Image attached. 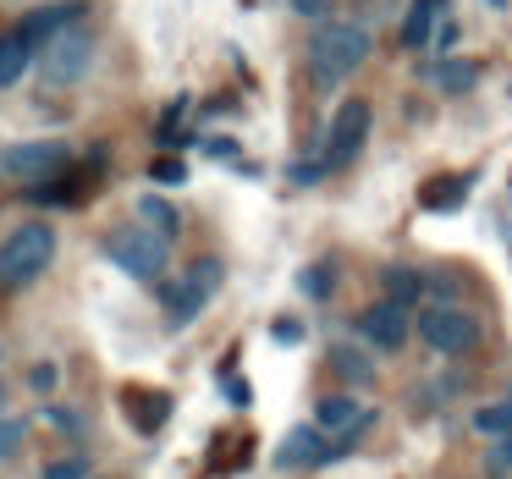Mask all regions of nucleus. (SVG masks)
<instances>
[{"label": "nucleus", "mask_w": 512, "mask_h": 479, "mask_svg": "<svg viewBox=\"0 0 512 479\" xmlns=\"http://www.w3.org/2000/svg\"><path fill=\"white\" fill-rule=\"evenodd\" d=\"M298 287H303V298H331V292H336V265H331V259L309 265V270L298 276Z\"/></svg>", "instance_id": "21"}, {"label": "nucleus", "mask_w": 512, "mask_h": 479, "mask_svg": "<svg viewBox=\"0 0 512 479\" xmlns=\"http://www.w3.org/2000/svg\"><path fill=\"white\" fill-rule=\"evenodd\" d=\"M463 199H468V177H435V182H424V188H419V204L430 215H452Z\"/></svg>", "instance_id": "19"}, {"label": "nucleus", "mask_w": 512, "mask_h": 479, "mask_svg": "<svg viewBox=\"0 0 512 479\" xmlns=\"http://www.w3.org/2000/svg\"><path fill=\"white\" fill-rule=\"evenodd\" d=\"M325 177V160H303V166H292V182L298 188H309V182H320Z\"/></svg>", "instance_id": "28"}, {"label": "nucleus", "mask_w": 512, "mask_h": 479, "mask_svg": "<svg viewBox=\"0 0 512 479\" xmlns=\"http://www.w3.org/2000/svg\"><path fill=\"white\" fill-rule=\"evenodd\" d=\"M204 149H210L215 160H232V155H237V144H232V138H210V144H204Z\"/></svg>", "instance_id": "31"}, {"label": "nucleus", "mask_w": 512, "mask_h": 479, "mask_svg": "<svg viewBox=\"0 0 512 479\" xmlns=\"http://www.w3.org/2000/svg\"><path fill=\"white\" fill-rule=\"evenodd\" d=\"M331 457H342V446H331V435H325L320 424H298V430H287L276 446L281 474H309V468H325Z\"/></svg>", "instance_id": "9"}, {"label": "nucleus", "mask_w": 512, "mask_h": 479, "mask_svg": "<svg viewBox=\"0 0 512 479\" xmlns=\"http://www.w3.org/2000/svg\"><path fill=\"white\" fill-rule=\"evenodd\" d=\"M45 424H56L61 435H78V413H67V408H45Z\"/></svg>", "instance_id": "29"}, {"label": "nucleus", "mask_w": 512, "mask_h": 479, "mask_svg": "<svg viewBox=\"0 0 512 479\" xmlns=\"http://www.w3.org/2000/svg\"><path fill=\"white\" fill-rule=\"evenodd\" d=\"M0 358H6V347H0Z\"/></svg>", "instance_id": "35"}, {"label": "nucleus", "mask_w": 512, "mask_h": 479, "mask_svg": "<svg viewBox=\"0 0 512 479\" xmlns=\"http://www.w3.org/2000/svg\"><path fill=\"white\" fill-rule=\"evenodd\" d=\"M39 479H94V468H89V457H50L39 468Z\"/></svg>", "instance_id": "23"}, {"label": "nucleus", "mask_w": 512, "mask_h": 479, "mask_svg": "<svg viewBox=\"0 0 512 479\" xmlns=\"http://www.w3.org/2000/svg\"><path fill=\"white\" fill-rule=\"evenodd\" d=\"M408 336H413L408 309H397V303H386V298L369 303V309L358 314V342H364L369 353H402Z\"/></svg>", "instance_id": "10"}, {"label": "nucleus", "mask_w": 512, "mask_h": 479, "mask_svg": "<svg viewBox=\"0 0 512 479\" xmlns=\"http://www.w3.org/2000/svg\"><path fill=\"white\" fill-rule=\"evenodd\" d=\"M23 441H28V419H0V463H12L17 452H23Z\"/></svg>", "instance_id": "22"}, {"label": "nucleus", "mask_w": 512, "mask_h": 479, "mask_svg": "<svg viewBox=\"0 0 512 479\" xmlns=\"http://www.w3.org/2000/svg\"><path fill=\"white\" fill-rule=\"evenodd\" d=\"M369 50H375V39H369V28H358V23H325L320 34L309 39V72H314V83H342V78H353L358 67L369 61Z\"/></svg>", "instance_id": "1"}, {"label": "nucleus", "mask_w": 512, "mask_h": 479, "mask_svg": "<svg viewBox=\"0 0 512 479\" xmlns=\"http://www.w3.org/2000/svg\"><path fill=\"white\" fill-rule=\"evenodd\" d=\"M105 259L133 281H160V270H166V259H171V243L133 221V226H116V232L105 237Z\"/></svg>", "instance_id": "4"}, {"label": "nucleus", "mask_w": 512, "mask_h": 479, "mask_svg": "<svg viewBox=\"0 0 512 479\" xmlns=\"http://www.w3.org/2000/svg\"><path fill=\"white\" fill-rule=\"evenodd\" d=\"M270 336H276L281 347H298L303 342V325L298 320H276V325H270Z\"/></svg>", "instance_id": "27"}, {"label": "nucleus", "mask_w": 512, "mask_h": 479, "mask_svg": "<svg viewBox=\"0 0 512 479\" xmlns=\"http://www.w3.org/2000/svg\"><path fill=\"white\" fill-rule=\"evenodd\" d=\"M149 177L155 182H166V188H177V182H188V166H182V160H155V171H149Z\"/></svg>", "instance_id": "24"}, {"label": "nucleus", "mask_w": 512, "mask_h": 479, "mask_svg": "<svg viewBox=\"0 0 512 479\" xmlns=\"http://www.w3.org/2000/svg\"><path fill=\"white\" fill-rule=\"evenodd\" d=\"M331 369L347 386H375V353L364 342H331Z\"/></svg>", "instance_id": "13"}, {"label": "nucleus", "mask_w": 512, "mask_h": 479, "mask_svg": "<svg viewBox=\"0 0 512 479\" xmlns=\"http://www.w3.org/2000/svg\"><path fill=\"white\" fill-rule=\"evenodd\" d=\"M314 424H320L325 435H364L369 424H375V408H364L358 397H320V408H314Z\"/></svg>", "instance_id": "11"}, {"label": "nucleus", "mask_w": 512, "mask_h": 479, "mask_svg": "<svg viewBox=\"0 0 512 479\" xmlns=\"http://www.w3.org/2000/svg\"><path fill=\"white\" fill-rule=\"evenodd\" d=\"M72 160V149L61 138H23V144H6L0 149V177L12 182H50L61 177Z\"/></svg>", "instance_id": "7"}, {"label": "nucleus", "mask_w": 512, "mask_h": 479, "mask_svg": "<svg viewBox=\"0 0 512 479\" xmlns=\"http://www.w3.org/2000/svg\"><path fill=\"white\" fill-rule=\"evenodd\" d=\"M56 375H61L56 364H34V369H28V386H34L39 397H45V391H56Z\"/></svg>", "instance_id": "26"}, {"label": "nucleus", "mask_w": 512, "mask_h": 479, "mask_svg": "<svg viewBox=\"0 0 512 479\" xmlns=\"http://www.w3.org/2000/svg\"><path fill=\"white\" fill-rule=\"evenodd\" d=\"M424 78H430L435 89H446V94H463V89H474L479 67L474 61H441V67H424Z\"/></svg>", "instance_id": "20"}, {"label": "nucleus", "mask_w": 512, "mask_h": 479, "mask_svg": "<svg viewBox=\"0 0 512 479\" xmlns=\"http://www.w3.org/2000/svg\"><path fill=\"white\" fill-rule=\"evenodd\" d=\"M122 413L127 419H133V430L138 435H155L160 424H166V413H171V397H160V391H127L122 397Z\"/></svg>", "instance_id": "14"}, {"label": "nucleus", "mask_w": 512, "mask_h": 479, "mask_svg": "<svg viewBox=\"0 0 512 479\" xmlns=\"http://www.w3.org/2000/svg\"><path fill=\"white\" fill-rule=\"evenodd\" d=\"M39 67H45L50 89H72V83H83V78H89V67H94V34L83 23L78 28H61V34L39 50Z\"/></svg>", "instance_id": "5"}, {"label": "nucleus", "mask_w": 512, "mask_h": 479, "mask_svg": "<svg viewBox=\"0 0 512 479\" xmlns=\"http://www.w3.org/2000/svg\"><path fill=\"white\" fill-rule=\"evenodd\" d=\"M468 430L485 435V441H507L512 435V391L501 402H479V408L468 413Z\"/></svg>", "instance_id": "17"}, {"label": "nucleus", "mask_w": 512, "mask_h": 479, "mask_svg": "<svg viewBox=\"0 0 512 479\" xmlns=\"http://www.w3.org/2000/svg\"><path fill=\"white\" fill-rule=\"evenodd\" d=\"M430 45H435V50H452V45H457V28H452V23H441V34H435Z\"/></svg>", "instance_id": "33"}, {"label": "nucleus", "mask_w": 512, "mask_h": 479, "mask_svg": "<svg viewBox=\"0 0 512 479\" xmlns=\"http://www.w3.org/2000/svg\"><path fill=\"white\" fill-rule=\"evenodd\" d=\"M0 419H6V386H0Z\"/></svg>", "instance_id": "34"}, {"label": "nucleus", "mask_w": 512, "mask_h": 479, "mask_svg": "<svg viewBox=\"0 0 512 479\" xmlns=\"http://www.w3.org/2000/svg\"><path fill=\"white\" fill-rule=\"evenodd\" d=\"M369 122H375L369 100H342V105H336L331 133H325V171H342V166H353V160L364 155V144H369Z\"/></svg>", "instance_id": "8"}, {"label": "nucleus", "mask_w": 512, "mask_h": 479, "mask_svg": "<svg viewBox=\"0 0 512 479\" xmlns=\"http://www.w3.org/2000/svg\"><path fill=\"white\" fill-rule=\"evenodd\" d=\"M226 397H232L237 408H248V380H226Z\"/></svg>", "instance_id": "32"}, {"label": "nucleus", "mask_w": 512, "mask_h": 479, "mask_svg": "<svg viewBox=\"0 0 512 479\" xmlns=\"http://www.w3.org/2000/svg\"><path fill=\"white\" fill-rule=\"evenodd\" d=\"M419 342L435 347V353H446V358L474 353L479 347V320L468 309H457V303H430V309H419Z\"/></svg>", "instance_id": "6"}, {"label": "nucleus", "mask_w": 512, "mask_h": 479, "mask_svg": "<svg viewBox=\"0 0 512 479\" xmlns=\"http://www.w3.org/2000/svg\"><path fill=\"white\" fill-rule=\"evenodd\" d=\"M441 6H446V0H413L408 17H402V45H408V50H430V39H435V17H441Z\"/></svg>", "instance_id": "16"}, {"label": "nucleus", "mask_w": 512, "mask_h": 479, "mask_svg": "<svg viewBox=\"0 0 512 479\" xmlns=\"http://www.w3.org/2000/svg\"><path fill=\"white\" fill-rule=\"evenodd\" d=\"M380 281H386V303H397V309H419V298L430 292L424 270H413V265H386Z\"/></svg>", "instance_id": "15"}, {"label": "nucleus", "mask_w": 512, "mask_h": 479, "mask_svg": "<svg viewBox=\"0 0 512 479\" xmlns=\"http://www.w3.org/2000/svg\"><path fill=\"white\" fill-rule=\"evenodd\" d=\"M133 215H138V226H149V232H155V237H166V243L182 232V215H177V204H166L160 193H144V199L133 204Z\"/></svg>", "instance_id": "18"}, {"label": "nucleus", "mask_w": 512, "mask_h": 479, "mask_svg": "<svg viewBox=\"0 0 512 479\" xmlns=\"http://www.w3.org/2000/svg\"><path fill=\"white\" fill-rule=\"evenodd\" d=\"M39 45L23 34V28H6L0 34V89H12V83H23V72L34 67Z\"/></svg>", "instance_id": "12"}, {"label": "nucleus", "mask_w": 512, "mask_h": 479, "mask_svg": "<svg viewBox=\"0 0 512 479\" xmlns=\"http://www.w3.org/2000/svg\"><path fill=\"white\" fill-rule=\"evenodd\" d=\"M485 468H490V474H507V468H512V435H507V441H496V446L485 452Z\"/></svg>", "instance_id": "25"}, {"label": "nucleus", "mask_w": 512, "mask_h": 479, "mask_svg": "<svg viewBox=\"0 0 512 479\" xmlns=\"http://www.w3.org/2000/svg\"><path fill=\"white\" fill-rule=\"evenodd\" d=\"M221 281H226L221 259H193V265L166 287V325H171V331H182V325L199 320V314L210 309V298L221 292Z\"/></svg>", "instance_id": "3"}, {"label": "nucleus", "mask_w": 512, "mask_h": 479, "mask_svg": "<svg viewBox=\"0 0 512 479\" xmlns=\"http://www.w3.org/2000/svg\"><path fill=\"white\" fill-rule=\"evenodd\" d=\"M50 259H56V226L28 221V226H17V232H6L0 237V287L6 292L34 287L50 270Z\"/></svg>", "instance_id": "2"}, {"label": "nucleus", "mask_w": 512, "mask_h": 479, "mask_svg": "<svg viewBox=\"0 0 512 479\" xmlns=\"http://www.w3.org/2000/svg\"><path fill=\"white\" fill-rule=\"evenodd\" d=\"M287 6L298 17H325V12H331V0H287Z\"/></svg>", "instance_id": "30"}]
</instances>
